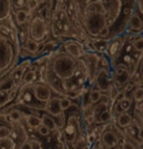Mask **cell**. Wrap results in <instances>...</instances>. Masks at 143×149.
<instances>
[{
    "label": "cell",
    "mask_w": 143,
    "mask_h": 149,
    "mask_svg": "<svg viewBox=\"0 0 143 149\" xmlns=\"http://www.w3.org/2000/svg\"><path fill=\"white\" fill-rule=\"evenodd\" d=\"M62 47L64 49V52L67 54L69 56H71L74 59H80L86 52L85 48H84V44L80 41L73 40V38L65 40L62 43Z\"/></svg>",
    "instance_id": "cell-11"
},
{
    "label": "cell",
    "mask_w": 143,
    "mask_h": 149,
    "mask_svg": "<svg viewBox=\"0 0 143 149\" xmlns=\"http://www.w3.org/2000/svg\"><path fill=\"white\" fill-rule=\"evenodd\" d=\"M29 12L26 8H19L14 12V20L17 26H23L26 22L29 21Z\"/></svg>",
    "instance_id": "cell-22"
},
{
    "label": "cell",
    "mask_w": 143,
    "mask_h": 149,
    "mask_svg": "<svg viewBox=\"0 0 143 149\" xmlns=\"http://www.w3.org/2000/svg\"><path fill=\"white\" fill-rule=\"evenodd\" d=\"M131 45L133 49L138 52V54H143V36H138L135 40L131 41Z\"/></svg>",
    "instance_id": "cell-31"
},
{
    "label": "cell",
    "mask_w": 143,
    "mask_h": 149,
    "mask_svg": "<svg viewBox=\"0 0 143 149\" xmlns=\"http://www.w3.org/2000/svg\"><path fill=\"white\" fill-rule=\"evenodd\" d=\"M127 23H128V27H129V29H130L131 31L140 33V31L143 30V20H142V17L140 16V14L136 13V12L130 13Z\"/></svg>",
    "instance_id": "cell-17"
},
{
    "label": "cell",
    "mask_w": 143,
    "mask_h": 149,
    "mask_svg": "<svg viewBox=\"0 0 143 149\" xmlns=\"http://www.w3.org/2000/svg\"><path fill=\"white\" fill-rule=\"evenodd\" d=\"M92 47H93V50L96 51V52H106L107 51V48H108V44H109V41L107 38H103V37H95V38H92Z\"/></svg>",
    "instance_id": "cell-20"
},
{
    "label": "cell",
    "mask_w": 143,
    "mask_h": 149,
    "mask_svg": "<svg viewBox=\"0 0 143 149\" xmlns=\"http://www.w3.org/2000/svg\"><path fill=\"white\" fill-rule=\"evenodd\" d=\"M49 30L51 35L56 38H77L78 28L76 27L71 15L69 14L67 9L63 5H56L55 9L52 10L49 17Z\"/></svg>",
    "instance_id": "cell-2"
},
{
    "label": "cell",
    "mask_w": 143,
    "mask_h": 149,
    "mask_svg": "<svg viewBox=\"0 0 143 149\" xmlns=\"http://www.w3.org/2000/svg\"><path fill=\"white\" fill-rule=\"evenodd\" d=\"M102 97H103V94H102L96 87H94V86L92 85V87L90 88V92H88V99H90L91 105L93 106V105L98 104V102L102 99Z\"/></svg>",
    "instance_id": "cell-27"
},
{
    "label": "cell",
    "mask_w": 143,
    "mask_h": 149,
    "mask_svg": "<svg viewBox=\"0 0 143 149\" xmlns=\"http://www.w3.org/2000/svg\"><path fill=\"white\" fill-rule=\"evenodd\" d=\"M24 49L30 55H35L40 50V43L34 41V40H31V38H29V37H27V40L24 42Z\"/></svg>",
    "instance_id": "cell-26"
},
{
    "label": "cell",
    "mask_w": 143,
    "mask_h": 149,
    "mask_svg": "<svg viewBox=\"0 0 143 149\" xmlns=\"http://www.w3.org/2000/svg\"><path fill=\"white\" fill-rule=\"evenodd\" d=\"M13 12V0H0V22L10 21Z\"/></svg>",
    "instance_id": "cell-16"
},
{
    "label": "cell",
    "mask_w": 143,
    "mask_h": 149,
    "mask_svg": "<svg viewBox=\"0 0 143 149\" xmlns=\"http://www.w3.org/2000/svg\"><path fill=\"white\" fill-rule=\"evenodd\" d=\"M115 149H136V147H135V144L133 143V142H130L128 139H123V141L122 142H120V144H119V147L117 148H115Z\"/></svg>",
    "instance_id": "cell-35"
},
{
    "label": "cell",
    "mask_w": 143,
    "mask_h": 149,
    "mask_svg": "<svg viewBox=\"0 0 143 149\" xmlns=\"http://www.w3.org/2000/svg\"><path fill=\"white\" fill-rule=\"evenodd\" d=\"M30 66V61H26V62H23L22 64H16L13 69H12V71H10V78H12V80H13V83H14V85L16 86V87H20L21 86V81H22V78H23V74H24V72L27 71V69Z\"/></svg>",
    "instance_id": "cell-13"
},
{
    "label": "cell",
    "mask_w": 143,
    "mask_h": 149,
    "mask_svg": "<svg viewBox=\"0 0 143 149\" xmlns=\"http://www.w3.org/2000/svg\"><path fill=\"white\" fill-rule=\"evenodd\" d=\"M122 47H123V40L121 36H116L112 41H109V44H108L106 52L108 54L110 61H113L114 58H116L119 56V54L122 50Z\"/></svg>",
    "instance_id": "cell-15"
},
{
    "label": "cell",
    "mask_w": 143,
    "mask_h": 149,
    "mask_svg": "<svg viewBox=\"0 0 143 149\" xmlns=\"http://www.w3.org/2000/svg\"><path fill=\"white\" fill-rule=\"evenodd\" d=\"M92 85L94 87H96L102 94L103 93L109 94L112 88L114 87L112 71L109 70V68H99L93 77Z\"/></svg>",
    "instance_id": "cell-7"
},
{
    "label": "cell",
    "mask_w": 143,
    "mask_h": 149,
    "mask_svg": "<svg viewBox=\"0 0 143 149\" xmlns=\"http://www.w3.org/2000/svg\"><path fill=\"white\" fill-rule=\"evenodd\" d=\"M49 33H50L49 22L43 15H35L29 20V26H28L29 38L36 42H41L48 36Z\"/></svg>",
    "instance_id": "cell-6"
},
{
    "label": "cell",
    "mask_w": 143,
    "mask_h": 149,
    "mask_svg": "<svg viewBox=\"0 0 143 149\" xmlns=\"http://www.w3.org/2000/svg\"><path fill=\"white\" fill-rule=\"evenodd\" d=\"M10 130H12V126L0 125V139H5V137L10 136Z\"/></svg>",
    "instance_id": "cell-34"
},
{
    "label": "cell",
    "mask_w": 143,
    "mask_h": 149,
    "mask_svg": "<svg viewBox=\"0 0 143 149\" xmlns=\"http://www.w3.org/2000/svg\"><path fill=\"white\" fill-rule=\"evenodd\" d=\"M136 114H137V118H138V122L143 125V102L138 105L137 111H136Z\"/></svg>",
    "instance_id": "cell-38"
},
{
    "label": "cell",
    "mask_w": 143,
    "mask_h": 149,
    "mask_svg": "<svg viewBox=\"0 0 143 149\" xmlns=\"http://www.w3.org/2000/svg\"><path fill=\"white\" fill-rule=\"evenodd\" d=\"M40 5V0H26V7H27V10L30 13V12H34Z\"/></svg>",
    "instance_id": "cell-36"
},
{
    "label": "cell",
    "mask_w": 143,
    "mask_h": 149,
    "mask_svg": "<svg viewBox=\"0 0 143 149\" xmlns=\"http://www.w3.org/2000/svg\"><path fill=\"white\" fill-rule=\"evenodd\" d=\"M81 22L84 31L90 37H99L101 31L108 27L107 10H84Z\"/></svg>",
    "instance_id": "cell-4"
},
{
    "label": "cell",
    "mask_w": 143,
    "mask_h": 149,
    "mask_svg": "<svg viewBox=\"0 0 143 149\" xmlns=\"http://www.w3.org/2000/svg\"><path fill=\"white\" fill-rule=\"evenodd\" d=\"M116 125L117 127L122 128V129H127L129 126H131V123L134 122L133 115L129 112H120L116 115Z\"/></svg>",
    "instance_id": "cell-18"
},
{
    "label": "cell",
    "mask_w": 143,
    "mask_h": 149,
    "mask_svg": "<svg viewBox=\"0 0 143 149\" xmlns=\"http://www.w3.org/2000/svg\"><path fill=\"white\" fill-rule=\"evenodd\" d=\"M79 59H74L64 51L55 52L49 57L47 69L60 81L70 78L78 68Z\"/></svg>",
    "instance_id": "cell-3"
},
{
    "label": "cell",
    "mask_w": 143,
    "mask_h": 149,
    "mask_svg": "<svg viewBox=\"0 0 143 149\" xmlns=\"http://www.w3.org/2000/svg\"><path fill=\"white\" fill-rule=\"evenodd\" d=\"M133 101H135L137 105L143 102V85H138L135 87L134 92H133V97H131Z\"/></svg>",
    "instance_id": "cell-30"
},
{
    "label": "cell",
    "mask_w": 143,
    "mask_h": 149,
    "mask_svg": "<svg viewBox=\"0 0 143 149\" xmlns=\"http://www.w3.org/2000/svg\"><path fill=\"white\" fill-rule=\"evenodd\" d=\"M112 120H113V111L110 107H108L101 111L96 115V118L94 119V122L98 125H107V123H110Z\"/></svg>",
    "instance_id": "cell-19"
},
{
    "label": "cell",
    "mask_w": 143,
    "mask_h": 149,
    "mask_svg": "<svg viewBox=\"0 0 143 149\" xmlns=\"http://www.w3.org/2000/svg\"><path fill=\"white\" fill-rule=\"evenodd\" d=\"M99 142L103 149H115L121 142V135L112 123H107L99 134Z\"/></svg>",
    "instance_id": "cell-8"
},
{
    "label": "cell",
    "mask_w": 143,
    "mask_h": 149,
    "mask_svg": "<svg viewBox=\"0 0 143 149\" xmlns=\"http://www.w3.org/2000/svg\"><path fill=\"white\" fill-rule=\"evenodd\" d=\"M59 105H60V108L63 112L70 109L72 106H73V102L70 98L67 97H59Z\"/></svg>",
    "instance_id": "cell-33"
},
{
    "label": "cell",
    "mask_w": 143,
    "mask_h": 149,
    "mask_svg": "<svg viewBox=\"0 0 143 149\" xmlns=\"http://www.w3.org/2000/svg\"><path fill=\"white\" fill-rule=\"evenodd\" d=\"M12 97H13L12 91L7 92V91H1L0 90V107H3L5 105H7L12 100Z\"/></svg>",
    "instance_id": "cell-32"
},
{
    "label": "cell",
    "mask_w": 143,
    "mask_h": 149,
    "mask_svg": "<svg viewBox=\"0 0 143 149\" xmlns=\"http://www.w3.org/2000/svg\"><path fill=\"white\" fill-rule=\"evenodd\" d=\"M17 149H31V141H30V139H28L23 143H21L17 147Z\"/></svg>",
    "instance_id": "cell-40"
},
{
    "label": "cell",
    "mask_w": 143,
    "mask_h": 149,
    "mask_svg": "<svg viewBox=\"0 0 143 149\" xmlns=\"http://www.w3.org/2000/svg\"><path fill=\"white\" fill-rule=\"evenodd\" d=\"M62 132H63V137L64 141L66 143H69L70 146H73V143L80 137L83 136V127H81V122H80V118L78 114L72 113L70 114L64 122V126L62 127Z\"/></svg>",
    "instance_id": "cell-5"
},
{
    "label": "cell",
    "mask_w": 143,
    "mask_h": 149,
    "mask_svg": "<svg viewBox=\"0 0 143 149\" xmlns=\"http://www.w3.org/2000/svg\"><path fill=\"white\" fill-rule=\"evenodd\" d=\"M30 91L33 97L38 102L43 104V106L48 100H50V98L53 97V91L45 81H35L30 85Z\"/></svg>",
    "instance_id": "cell-10"
},
{
    "label": "cell",
    "mask_w": 143,
    "mask_h": 149,
    "mask_svg": "<svg viewBox=\"0 0 143 149\" xmlns=\"http://www.w3.org/2000/svg\"><path fill=\"white\" fill-rule=\"evenodd\" d=\"M36 130H37L38 135H40V136H43V137L49 136V135H50V133H51V132H50V129H49L48 127H45L44 125H41Z\"/></svg>",
    "instance_id": "cell-37"
},
{
    "label": "cell",
    "mask_w": 143,
    "mask_h": 149,
    "mask_svg": "<svg viewBox=\"0 0 143 149\" xmlns=\"http://www.w3.org/2000/svg\"><path fill=\"white\" fill-rule=\"evenodd\" d=\"M20 44L15 28L7 29L0 26V77L12 71L17 64Z\"/></svg>",
    "instance_id": "cell-1"
},
{
    "label": "cell",
    "mask_w": 143,
    "mask_h": 149,
    "mask_svg": "<svg viewBox=\"0 0 143 149\" xmlns=\"http://www.w3.org/2000/svg\"><path fill=\"white\" fill-rule=\"evenodd\" d=\"M131 71L126 64H116L112 70V78L114 87L123 88V86L131 79Z\"/></svg>",
    "instance_id": "cell-9"
},
{
    "label": "cell",
    "mask_w": 143,
    "mask_h": 149,
    "mask_svg": "<svg viewBox=\"0 0 143 149\" xmlns=\"http://www.w3.org/2000/svg\"><path fill=\"white\" fill-rule=\"evenodd\" d=\"M10 137L16 142L17 146L23 143L26 140H28V134L24 128V126L20 123H12V130H10Z\"/></svg>",
    "instance_id": "cell-14"
},
{
    "label": "cell",
    "mask_w": 143,
    "mask_h": 149,
    "mask_svg": "<svg viewBox=\"0 0 143 149\" xmlns=\"http://www.w3.org/2000/svg\"><path fill=\"white\" fill-rule=\"evenodd\" d=\"M41 121H42V125H44L45 127H48L50 129V132H59L60 130V128L57 126L56 120L47 113H43L41 115Z\"/></svg>",
    "instance_id": "cell-23"
},
{
    "label": "cell",
    "mask_w": 143,
    "mask_h": 149,
    "mask_svg": "<svg viewBox=\"0 0 143 149\" xmlns=\"http://www.w3.org/2000/svg\"><path fill=\"white\" fill-rule=\"evenodd\" d=\"M37 79V72L36 70L31 69L30 66L27 69V71L24 72L23 74V78H22V81H21V87L23 86H29L31 84H34Z\"/></svg>",
    "instance_id": "cell-21"
},
{
    "label": "cell",
    "mask_w": 143,
    "mask_h": 149,
    "mask_svg": "<svg viewBox=\"0 0 143 149\" xmlns=\"http://www.w3.org/2000/svg\"><path fill=\"white\" fill-rule=\"evenodd\" d=\"M136 7L138 13L143 15V0H136Z\"/></svg>",
    "instance_id": "cell-41"
},
{
    "label": "cell",
    "mask_w": 143,
    "mask_h": 149,
    "mask_svg": "<svg viewBox=\"0 0 143 149\" xmlns=\"http://www.w3.org/2000/svg\"><path fill=\"white\" fill-rule=\"evenodd\" d=\"M23 120L27 123V126L30 129H33V130H36L42 125L41 118L38 115H35V114H27V115H24V119Z\"/></svg>",
    "instance_id": "cell-25"
},
{
    "label": "cell",
    "mask_w": 143,
    "mask_h": 149,
    "mask_svg": "<svg viewBox=\"0 0 143 149\" xmlns=\"http://www.w3.org/2000/svg\"><path fill=\"white\" fill-rule=\"evenodd\" d=\"M16 147H17L16 142L10 136L0 139V149H16Z\"/></svg>",
    "instance_id": "cell-29"
},
{
    "label": "cell",
    "mask_w": 143,
    "mask_h": 149,
    "mask_svg": "<svg viewBox=\"0 0 143 149\" xmlns=\"http://www.w3.org/2000/svg\"><path fill=\"white\" fill-rule=\"evenodd\" d=\"M8 121L10 123H20L23 121L24 119V114L23 112H21L19 108H12L7 114H6Z\"/></svg>",
    "instance_id": "cell-24"
},
{
    "label": "cell",
    "mask_w": 143,
    "mask_h": 149,
    "mask_svg": "<svg viewBox=\"0 0 143 149\" xmlns=\"http://www.w3.org/2000/svg\"><path fill=\"white\" fill-rule=\"evenodd\" d=\"M140 70H141V76H142V79H143V58H142V62L140 64Z\"/></svg>",
    "instance_id": "cell-42"
},
{
    "label": "cell",
    "mask_w": 143,
    "mask_h": 149,
    "mask_svg": "<svg viewBox=\"0 0 143 149\" xmlns=\"http://www.w3.org/2000/svg\"><path fill=\"white\" fill-rule=\"evenodd\" d=\"M43 109L45 111L47 114H49L50 116H52L53 119L55 118H60L62 119V122H63V126H64V122H65V119H64V112L62 111L60 108V105H59V97L58 95H53L52 98H50V100H48L44 106H43ZM62 129V128H60Z\"/></svg>",
    "instance_id": "cell-12"
},
{
    "label": "cell",
    "mask_w": 143,
    "mask_h": 149,
    "mask_svg": "<svg viewBox=\"0 0 143 149\" xmlns=\"http://www.w3.org/2000/svg\"><path fill=\"white\" fill-rule=\"evenodd\" d=\"M133 99L129 98V97H124L123 99H121L119 102H116L115 105H117V108L120 112H128L131 106H133Z\"/></svg>",
    "instance_id": "cell-28"
},
{
    "label": "cell",
    "mask_w": 143,
    "mask_h": 149,
    "mask_svg": "<svg viewBox=\"0 0 143 149\" xmlns=\"http://www.w3.org/2000/svg\"><path fill=\"white\" fill-rule=\"evenodd\" d=\"M30 141H31V149H43L41 141H38L36 139H30Z\"/></svg>",
    "instance_id": "cell-39"
}]
</instances>
